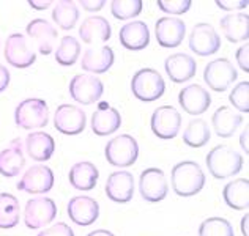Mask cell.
Masks as SVG:
<instances>
[{"label":"cell","mask_w":249,"mask_h":236,"mask_svg":"<svg viewBox=\"0 0 249 236\" xmlns=\"http://www.w3.org/2000/svg\"><path fill=\"white\" fill-rule=\"evenodd\" d=\"M57 205L48 197H36L30 199L24 208V224L30 230H38L49 225L57 216Z\"/></svg>","instance_id":"8992f818"},{"label":"cell","mask_w":249,"mask_h":236,"mask_svg":"<svg viewBox=\"0 0 249 236\" xmlns=\"http://www.w3.org/2000/svg\"><path fill=\"white\" fill-rule=\"evenodd\" d=\"M27 35L29 38L34 41L35 48L38 52L43 55H49L52 51H54L55 41L58 38V34L55 27L51 22H48L46 19H34L32 22L27 25Z\"/></svg>","instance_id":"e0dca14e"},{"label":"cell","mask_w":249,"mask_h":236,"mask_svg":"<svg viewBox=\"0 0 249 236\" xmlns=\"http://www.w3.org/2000/svg\"><path fill=\"white\" fill-rule=\"evenodd\" d=\"M25 166V156L21 139H15L6 148L0 152V175L13 178L21 173Z\"/></svg>","instance_id":"d4e9b609"},{"label":"cell","mask_w":249,"mask_h":236,"mask_svg":"<svg viewBox=\"0 0 249 236\" xmlns=\"http://www.w3.org/2000/svg\"><path fill=\"white\" fill-rule=\"evenodd\" d=\"M5 60L15 68H29L35 63L36 54L29 39L22 34H11L5 41Z\"/></svg>","instance_id":"ba28073f"},{"label":"cell","mask_w":249,"mask_h":236,"mask_svg":"<svg viewBox=\"0 0 249 236\" xmlns=\"http://www.w3.org/2000/svg\"><path fill=\"white\" fill-rule=\"evenodd\" d=\"M191 0H158L160 10L169 15H183L191 8Z\"/></svg>","instance_id":"74e56055"},{"label":"cell","mask_w":249,"mask_h":236,"mask_svg":"<svg viewBox=\"0 0 249 236\" xmlns=\"http://www.w3.org/2000/svg\"><path fill=\"white\" fill-rule=\"evenodd\" d=\"M222 199L226 205L237 211H245L249 208V180L237 178L227 183L222 189Z\"/></svg>","instance_id":"f546056e"},{"label":"cell","mask_w":249,"mask_h":236,"mask_svg":"<svg viewBox=\"0 0 249 236\" xmlns=\"http://www.w3.org/2000/svg\"><path fill=\"white\" fill-rule=\"evenodd\" d=\"M87 115L73 104H60L54 114V128L65 135H77L85 129Z\"/></svg>","instance_id":"5bb4252c"},{"label":"cell","mask_w":249,"mask_h":236,"mask_svg":"<svg viewBox=\"0 0 249 236\" xmlns=\"http://www.w3.org/2000/svg\"><path fill=\"white\" fill-rule=\"evenodd\" d=\"M216 5L224 11H233V10H245L248 6L246 0H218Z\"/></svg>","instance_id":"ab89813d"},{"label":"cell","mask_w":249,"mask_h":236,"mask_svg":"<svg viewBox=\"0 0 249 236\" xmlns=\"http://www.w3.org/2000/svg\"><path fill=\"white\" fill-rule=\"evenodd\" d=\"M81 55V44L79 41L71 36L67 35L60 39V44L55 49V60L58 65L62 67H73L77 62V58Z\"/></svg>","instance_id":"836d02e7"},{"label":"cell","mask_w":249,"mask_h":236,"mask_svg":"<svg viewBox=\"0 0 249 236\" xmlns=\"http://www.w3.org/2000/svg\"><path fill=\"white\" fill-rule=\"evenodd\" d=\"M237 63L245 73H249V46L248 44L241 46L237 51Z\"/></svg>","instance_id":"60d3db41"},{"label":"cell","mask_w":249,"mask_h":236,"mask_svg":"<svg viewBox=\"0 0 249 236\" xmlns=\"http://www.w3.org/2000/svg\"><path fill=\"white\" fill-rule=\"evenodd\" d=\"M131 91L139 101L153 102L164 95L166 82L156 69L142 68L131 79Z\"/></svg>","instance_id":"3957f363"},{"label":"cell","mask_w":249,"mask_h":236,"mask_svg":"<svg viewBox=\"0 0 249 236\" xmlns=\"http://www.w3.org/2000/svg\"><path fill=\"white\" fill-rule=\"evenodd\" d=\"M21 219V206L19 200L13 194L2 192L0 194V228L8 230L15 228Z\"/></svg>","instance_id":"4dcf8cb0"},{"label":"cell","mask_w":249,"mask_h":236,"mask_svg":"<svg viewBox=\"0 0 249 236\" xmlns=\"http://www.w3.org/2000/svg\"><path fill=\"white\" fill-rule=\"evenodd\" d=\"M52 19L63 30H71L79 21V8L73 0H60L52 10Z\"/></svg>","instance_id":"1f68e13d"},{"label":"cell","mask_w":249,"mask_h":236,"mask_svg":"<svg viewBox=\"0 0 249 236\" xmlns=\"http://www.w3.org/2000/svg\"><path fill=\"white\" fill-rule=\"evenodd\" d=\"M104 93V85L100 77L93 74H77L70 82V96L82 106L98 102Z\"/></svg>","instance_id":"52a82bcc"},{"label":"cell","mask_w":249,"mask_h":236,"mask_svg":"<svg viewBox=\"0 0 249 236\" xmlns=\"http://www.w3.org/2000/svg\"><path fill=\"white\" fill-rule=\"evenodd\" d=\"M164 69L170 81L175 84H183L191 81L196 76L197 63L191 55L185 54V52H178V54H172L166 58Z\"/></svg>","instance_id":"44dd1931"},{"label":"cell","mask_w":249,"mask_h":236,"mask_svg":"<svg viewBox=\"0 0 249 236\" xmlns=\"http://www.w3.org/2000/svg\"><path fill=\"white\" fill-rule=\"evenodd\" d=\"M221 48V38L212 24L200 22L193 27L189 35V49L199 57L213 55Z\"/></svg>","instance_id":"4fadbf2b"},{"label":"cell","mask_w":249,"mask_h":236,"mask_svg":"<svg viewBox=\"0 0 249 236\" xmlns=\"http://www.w3.org/2000/svg\"><path fill=\"white\" fill-rule=\"evenodd\" d=\"M142 8V0H114L110 2V13L119 21H129V19L139 16Z\"/></svg>","instance_id":"e575fe53"},{"label":"cell","mask_w":249,"mask_h":236,"mask_svg":"<svg viewBox=\"0 0 249 236\" xmlns=\"http://www.w3.org/2000/svg\"><path fill=\"white\" fill-rule=\"evenodd\" d=\"M248 135H249V129H248V128H245V131H243V133H241V135H240V145H241V148L245 150V153H246V154L249 153Z\"/></svg>","instance_id":"f6af8a7d"},{"label":"cell","mask_w":249,"mask_h":236,"mask_svg":"<svg viewBox=\"0 0 249 236\" xmlns=\"http://www.w3.org/2000/svg\"><path fill=\"white\" fill-rule=\"evenodd\" d=\"M106 161L114 167H129L137 161L139 156V145L137 140L129 134L115 135L106 143L104 148Z\"/></svg>","instance_id":"277c9868"},{"label":"cell","mask_w":249,"mask_h":236,"mask_svg":"<svg viewBox=\"0 0 249 236\" xmlns=\"http://www.w3.org/2000/svg\"><path fill=\"white\" fill-rule=\"evenodd\" d=\"M210 126L205 120L196 118L188 123V126L183 131V142L191 148H200L210 142Z\"/></svg>","instance_id":"d6a6232c"},{"label":"cell","mask_w":249,"mask_h":236,"mask_svg":"<svg viewBox=\"0 0 249 236\" xmlns=\"http://www.w3.org/2000/svg\"><path fill=\"white\" fill-rule=\"evenodd\" d=\"M199 236H235L232 224L224 218H208L199 227Z\"/></svg>","instance_id":"d590c367"},{"label":"cell","mask_w":249,"mask_h":236,"mask_svg":"<svg viewBox=\"0 0 249 236\" xmlns=\"http://www.w3.org/2000/svg\"><path fill=\"white\" fill-rule=\"evenodd\" d=\"M98 178H100L98 167L93 162L89 161H81L74 164L68 173L70 185L77 191H91V189H95Z\"/></svg>","instance_id":"4316f807"},{"label":"cell","mask_w":249,"mask_h":236,"mask_svg":"<svg viewBox=\"0 0 249 236\" xmlns=\"http://www.w3.org/2000/svg\"><path fill=\"white\" fill-rule=\"evenodd\" d=\"M36 236H74L73 228L65 222H57L49 227H46L44 230H41Z\"/></svg>","instance_id":"f35d334b"},{"label":"cell","mask_w":249,"mask_h":236,"mask_svg":"<svg viewBox=\"0 0 249 236\" xmlns=\"http://www.w3.org/2000/svg\"><path fill=\"white\" fill-rule=\"evenodd\" d=\"M106 5L104 0H81V6L85 11H100Z\"/></svg>","instance_id":"b9f144b4"},{"label":"cell","mask_w":249,"mask_h":236,"mask_svg":"<svg viewBox=\"0 0 249 236\" xmlns=\"http://www.w3.org/2000/svg\"><path fill=\"white\" fill-rule=\"evenodd\" d=\"M243 123V117L238 112L232 110V107L229 106H221L212 117V124L216 135L222 137V139H229L232 137L237 129L240 128V124Z\"/></svg>","instance_id":"f1b7e54d"},{"label":"cell","mask_w":249,"mask_h":236,"mask_svg":"<svg viewBox=\"0 0 249 236\" xmlns=\"http://www.w3.org/2000/svg\"><path fill=\"white\" fill-rule=\"evenodd\" d=\"M54 183L55 176L52 169L44 164H35L27 169L16 187L27 194H46L54 187Z\"/></svg>","instance_id":"30bf717a"},{"label":"cell","mask_w":249,"mask_h":236,"mask_svg":"<svg viewBox=\"0 0 249 236\" xmlns=\"http://www.w3.org/2000/svg\"><path fill=\"white\" fill-rule=\"evenodd\" d=\"M91 131L95 135L106 137L119 131L122 126V115L117 109L109 107L107 104H101L93 115H91Z\"/></svg>","instance_id":"7402d4cb"},{"label":"cell","mask_w":249,"mask_h":236,"mask_svg":"<svg viewBox=\"0 0 249 236\" xmlns=\"http://www.w3.org/2000/svg\"><path fill=\"white\" fill-rule=\"evenodd\" d=\"M139 192L142 199L150 203L164 200L169 192L166 173L156 167L145 169L139 176Z\"/></svg>","instance_id":"7c38bea8"},{"label":"cell","mask_w":249,"mask_h":236,"mask_svg":"<svg viewBox=\"0 0 249 236\" xmlns=\"http://www.w3.org/2000/svg\"><path fill=\"white\" fill-rule=\"evenodd\" d=\"M51 3L52 2H49V0H46V2H38V0H30L29 2V5L32 6L34 10H38V11H43V10H46L48 6H51Z\"/></svg>","instance_id":"ee69618b"},{"label":"cell","mask_w":249,"mask_h":236,"mask_svg":"<svg viewBox=\"0 0 249 236\" xmlns=\"http://www.w3.org/2000/svg\"><path fill=\"white\" fill-rule=\"evenodd\" d=\"M119 39L124 49L128 51H142L150 43V30L143 21L126 22L120 29Z\"/></svg>","instance_id":"cb8c5ba5"},{"label":"cell","mask_w":249,"mask_h":236,"mask_svg":"<svg viewBox=\"0 0 249 236\" xmlns=\"http://www.w3.org/2000/svg\"><path fill=\"white\" fill-rule=\"evenodd\" d=\"M0 46H2V41H0Z\"/></svg>","instance_id":"c3c4849f"},{"label":"cell","mask_w":249,"mask_h":236,"mask_svg":"<svg viewBox=\"0 0 249 236\" xmlns=\"http://www.w3.org/2000/svg\"><path fill=\"white\" fill-rule=\"evenodd\" d=\"M24 148L30 156V159L36 162H46L55 152V140L52 139L51 134L36 131V133H30L25 137Z\"/></svg>","instance_id":"484cf974"},{"label":"cell","mask_w":249,"mask_h":236,"mask_svg":"<svg viewBox=\"0 0 249 236\" xmlns=\"http://www.w3.org/2000/svg\"><path fill=\"white\" fill-rule=\"evenodd\" d=\"M68 218L79 227H89L100 216V205L89 195H76L67 205Z\"/></svg>","instance_id":"2e32d148"},{"label":"cell","mask_w":249,"mask_h":236,"mask_svg":"<svg viewBox=\"0 0 249 236\" xmlns=\"http://www.w3.org/2000/svg\"><path fill=\"white\" fill-rule=\"evenodd\" d=\"M115 55L112 48L109 46H93V48L85 49L82 60H81V67L84 71L91 74H103L106 71L110 69V67L114 65Z\"/></svg>","instance_id":"ffe728a7"},{"label":"cell","mask_w":249,"mask_h":236,"mask_svg":"<svg viewBox=\"0 0 249 236\" xmlns=\"http://www.w3.org/2000/svg\"><path fill=\"white\" fill-rule=\"evenodd\" d=\"M229 101L232 106L240 110V112H249V82H240L232 88L231 95H229Z\"/></svg>","instance_id":"8d00e7d4"},{"label":"cell","mask_w":249,"mask_h":236,"mask_svg":"<svg viewBox=\"0 0 249 236\" xmlns=\"http://www.w3.org/2000/svg\"><path fill=\"white\" fill-rule=\"evenodd\" d=\"M170 185L177 195L193 197L205 186V173L194 161H181L174 166L170 173Z\"/></svg>","instance_id":"6da1fadb"},{"label":"cell","mask_w":249,"mask_h":236,"mask_svg":"<svg viewBox=\"0 0 249 236\" xmlns=\"http://www.w3.org/2000/svg\"><path fill=\"white\" fill-rule=\"evenodd\" d=\"M104 191L109 200L115 203H128L134 195V176L133 173L122 170L109 175L104 186Z\"/></svg>","instance_id":"d6986e66"},{"label":"cell","mask_w":249,"mask_h":236,"mask_svg":"<svg viewBox=\"0 0 249 236\" xmlns=\"http://www.w3.org/2000/svg\"><path fill=\"white\" fill-rule=\"evenodd\" d=\"M150 128L156 137L162 140H170L178 135L181 128V115L172 106H161L152 114Z\"/></svg>","instance_id":"8fae6325"},{"label":"cell","mask_w":249,"mask_h":236,"mask_svg":"<svg viewBox=\"0 0 249 236\" xmlns=\"http://www.w3.org/2000/svg\"><path fill=\"white\" fill-rule=\"evenodd\" d=\"M155 35L161 48H178L186 35V24L178 17H160L155 22Z\"/></svg>","instance_id":"9a60e30c"},{"label":"cell","mask_w":249,"mask_h":236,"mask_svg":"<svg viewBox=\"0 0 249 236\" xmlns=\"http://www.w3.org/2000/svg\"><path fill=\"white\" fill-rule=\"evenodd\" d=\"M207 169L216 180H226L237 175L243 169V157L227 145H218L210 150L205 157Z\"/></svg>","instance_id":"7a4b0ae2"},{"label":"cell","mask_w":249,"mask_h":236,"mask_svg":"<svg viewBox=\"0 0 249 236\" xmlns=\"http://www.w3.org/2000/svg\"><path fill=\"white\" fill-rule=\"evenodd\" d=\"M15 121L22 129L44 128L49 121L48 102L40 98H27L21 101L15 110Z\"/></svg>","instance_id":"5b68a950"},{"label":"cell","mask_w":249,"mask_h":236,"mask_svg":"<svg viewBox=\"0 0 249 236\" xmlns=\"http://www.w3.org/2000/svg\"><path fill=\"white\" fill-rule=\"evenodd\" d=\"M248 224H249V214H245V218L241 219V233H243V236H249Z\"/></svg>","instance_id":"bcb514c9"},{"label":"cell","mask_w":249,"mask_h":236,"mask_svg":"<svg viewBox=\"0 0 249 236\" xmlns=\"http://www.w3.org/2000/svg\"><path fill=\"white\" fill-rule=\"evenodd\" d=\"M222 35L231 43H241L249 38V16L246 13H231L221 19Z\"/></svg>","instance_id":"83f0119b"},{"label":"cell","mask_w":249,"mask_h":236,"mask_svg":"<svg viewBox=\"0 0 249 236\" xmlns=\"http://www.w3.org/2000/svg\"><path fill=\"white\" fill-rule=\"evenodd\" d=\"M10 71L6 69L5 65L0 63V93L2 91H5L6 88H8V85H10Z\"/></svg>","instance_id":"7bdbcfd3"},{"label":"cell","mask_w":249,"mask_h":236,"mask_svg":"<svg viewBox=\"0 0 249 236\" xmlns=\"http://www.w3.org/2000/svg\"><path fill=\"white\" fill-rule=\"evenodd\" d=\"M112 35V29L106 17L103 16H90L84 19L79 29V36L87 44L103 46Z\"/></svg>","instance_id":"603a6c76"},{"label":"cell","mask_w":249,"mask_h":236,"mask_svg":"<svg viewBox=\"0 0 249 236\" xmlns=\"http://www.w3.org/2000/svg\"><path fill=\"white\" fill-rule=\"evenodd\" d=\"M178 102L181 109L189 115H202L207 112V109L212 104V96L208 91L199 84L186 85L185 88L180 90Z\"/></svg>","instance_id":"ac0fdd59"},{"label":"cell","mask_w":249,"mask_h":236,"mask_svg":"<svg viewBox=\"0 0 249 236\" xmlns=\"http://www.w3.org/2000/svg\"><path fill=\"white\" fill-rule=\"evenodd\" d=\"M238 73L231 60L227 58H216L207 63L204 69V81L213 91H226L237 81Z\"/></svg>","instance_id":"9c48e42d"},{"label":"cell","mask_w":249,"mask_h":236,"mask_svg":"<svg viewBox=\"0 0 249 236\" xmlns=\"http://www.w3.org/2000/svg\"><path fill=\"white\" fill-rule=\"evenodd\" d=\"M87 236H115L112 232H109V230H103V228H100V230H93V232H90Z\"/></svg>","instance_id":"7dc6e473"}]
</instances>
